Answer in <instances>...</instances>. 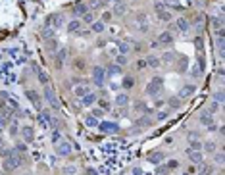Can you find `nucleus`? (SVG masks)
Returning <instances> with one entry per match:
<instances>
[{
	"mask_svg": "<svg viewBox=\"0 0 225 175\" xmlns=\"http://www.w3.org/2000/svg\"><path fill=\"white\" fill-rule=\"evenodd\" d=\"M162 85H163V79L162 77H152V81L146 85V94L148 96H158L162 90Z\"/></svg>",
	"mask_w": 225,
	"mask_h": 175,
	"instance_id": "1",
	"label": "nucleus"
},
{
	"mask_svg": "<svg viewBox=\"0 0 225 175\" xmlns=\"http://www.w3.org/2000/svg\"><path fill=\"white\" fill-rule=\"evenodd\" d=\"M62 25H64V17H62V14H50V16H46L44 27L58 29V27H62Z\"/></svg>",
	"mask_w": 225,
	"mask_h": 175,
	"instance_id": "2",
	"label": "nucleus"
},
{
	"mask_svg": "<svg viewBox=\"0 0 225 175\" xmlns=\"http://www.w3.org/2000/svg\"><path fill=\"white\" fill-rule=\"evenodd\" d=\"M44 98H46V102L54 108V110H58V106H60V104H58L56 94H54V89H52L50 85H46V87H44Z\"/></svg>",
	"mask_w": 225,
	"mask_h": 175,
	"instance_id": "3",
	"label": "nucleus"
},
{
	"mask_svg": "<svg viewBox=\"0 0 225 175\" xmlns=\"http://www.w3.org/2000/svg\"><path fill=\"white\" fill-rule=\"evenodd\" d=\"M71 152H73V146H71L69 142H56V154L62 156V158H65V156H69Z\"/></svg>",
	"mask_w": 225,
	"mask_h": 175,
	"instance_id": "4",
	"label": "nucleus"
},
{
	"mask_svg": "<svg viewBox=\"0 0 225 175\" xmlns=\"http://www.w3.org/2000/svg\"><path fill=\"white\" fill-rule=\"evenodd\" d=\"M98 129L102 133H118L119 131V125L114 123V121H102V123H98Z\"/></svg>",
	"mask_w": 225,
	"mask_h": 175,
	"instance_id": "5",
	"label": "nucleus"
},
{
	"mask_svg": "<svg viewBox=\"0 0 225 175\" xmlns=\"http://www.w3.org/2000/svg\"><path fill=\"white\" fill-rule=\"evenodd\" d=\"M104 73H106V69L104 68H94L93 69V77H94V83L98 87L104 85Z\"/></svg>",
	"mask_w": 225,
	"mask_h": 175,
	"instance_id": "6",
	"label": "nucleus"
},
{
	"mask_svg": "<svg viewBox=\"0 0 225 175\" xmlns=\"http://www.w3.org/2000/svg\"><path fill=\"white\" fill-rule=\"evenodd\" d=\"M17 164H19V160L16 158V154H14V156H8L6 162H4V170H6V171H14L16 167H17Z\"/></svg>",
	"mask_w": 225,
	"mask_h": 175,
	"instance_id": "7",
	"label": "nucleus"
},
{
	"mask_svg": "<svg viewBox=\"0 0 225 175\" xmlns=\"http://www.w3.org/2000/svg\"><path fill=\"white\" fill-rule=\"evenodd\" d=\"M163 158H166V154H163L162 150H156L154 154H148V162H150L152 166H158V164H160V162H162Z\"/></svg>",
	"mask_w": 225,
	"mask_h": 175,
	"instance_id": "8",
	"label": "nucleus"
},
{
	"mask_svg": "<svg viewBox=\"0 0 225 175\" xmlns=\"http://www.w3.org/2000/svg\"><path fill=\"white\" fill-rule=\"evenodd\" d=\"M87 12H90V10H89V6L85 4V2H77V4H73V14H75V16H85Z\"/></svg>",
	"mask_w": 225,
	"mask_h": 175,
	"instance_id": "9",
	"label": "nucleus"
},
{
	"mask_svg": "<svg viewBox=\"0 0 225 175\" xmlns=\"http://www.w3.org/2000/svg\"><path fill=\"white\" fill-rule=\"evenodd\" d=\"M25 94H27V98L33 102V106H35V108H40V96H39L37 90H27Z\"/></svg>",
	"mask_w": 225,
	"mask_h": 175,
	"instance_id": "10",
	"label": "nucleus"
},
{
	"mask_svg": "<svg viewBox=\"0 0 225 175\" xmlns=\"http://www.w3.org/2000/svg\"><path fill=\"white\" fill-rule=\"evenodd\" d=\"M200 121H202L204 125H208L210 129H214V117L210 116V112H204L202 116H200Z\"/></svg>",
	"mask_w": 225,
	"mask_h": 175,
	"instance_id": "11",
	"label": "nucleus"
},
{
	"mask_svg": "<svg viewBox=\"0 0 225 175\" xmlns=\"http://www.w3.org/2000/svg\"><path fill=\"white\" fill-rule=\"evenodd\" d=\"M33 133H35V131H33V127H21V137L25 138L27 142H31L33 138H35V135H33Z\"/></svg>",
	"mask_w": 225,
	"mask_h": 175,
	"instance_id": "12",
	"label": "nucleus"
},
{
	"mask_svg": "<svg viewBox=\"0 0 225 175\" xmlns=\"http://www.w3.org/2000/svg\"><path fill=\"white\" fill-rule=\"evenodd\" d=\"M175 27H177L181 33H185V31H188V21L185 17H179V19H175Z\"/></svg>",
	"mask_w": 225,
	"mask_h": 175,
	"instance_id": "13",
	"label": "nucleus"
},
{
	"mask_svg": "<svg viewBox=\"0 0 225 175\" xmlns=\"http://www.w3.org/2000/svg\"><path fill=\"white\" fill-rule=\"evenodd\" d=\"M194 90H196V87H194V85H185V87H183V90L179 93V98H185V96H191V94L194 93Z\"/></svg>",
	"mask_w": 225,
	"mask_h": 175,
	"instance_id": "14",
	"label": "nucleus"
},
{
	"mask_svg": "<svg viewBox=\"0 0 225 175\" xmlns=\"http://www.w3.org/2000/svg\"><path fill=\"white\" fill-rule=\"evenodd\" d=\"M81 100H83V104H85V106H94V102H96V94L89 93V94H85Z\"/></svg>",
	"mask_w": 225,
	"mask_h": 175,
	"instance_id": "15",
	"label": "nucleus"
},
{
	"mask_svg": "<svg viewBox=\"0 0 225 175\" xmlns=\"http://www.w3.org/2000/svg\"><path fill=\"white\" fill-rule=\"evenodd\" d=\"M212 173H214V166H210V164H200L198 175H212Z\"/></svg>",
	"mask_w": 225,
	"mask_h": 175,
	"instance_id": "16",
	"label": "nucleus"
},
{
	"mask_svg": "<svg viewBox=\"0 0 225 175\" xmlns=\"http://www.w3.org/2000/svg\"><path fill=\"white\" fill-rule=\"evenodd\" d=\"M79 29H81V21H79V19H73V21L68 23V31L69 33H77Z\"/></svg>",
	"mask_w": 225,
	"mask_h": 175,
	"instance_id": "17",
	"label": "nucleus"
},
{
	"mask_svg": "<svg viewBox=\"0 0 225 175\" xmlns=\"http://www.w3.org/2000/svg\"><path fill=\"white\" fill-rule=\"evenodd\" d=\"M115 104H118V106H127V104H129V96H127V94H118V96H115Z\"/></svg>",
	"mask_w": 225,
	"mask_h": 175,
	"instance_id": "18",
	"label": "nucleus"
},
{
	"mask_svg": "<svg viewBox=\"0 0 225 175\" xmlns=\"http://www.w3.org/2000/svg\"><path fill=\"white\" fill-rule=\"evenodd\" d=\"M187 154H188V158H191L194 164H202V154H200V152H192V150H188Z\"/></svg>",
	"mask_w": 225,
	"mask_h": 175,
	"instance_id": "19",
	"label": "nucleus"
},
{
	"mask_svg": "<svg viewBox=\"0 0 225 175\" xmlns=\"http://www.w3.org/2000/svg\"><path fill=\"white\" fill-rule=\"evenodd\" d=\"M158 43H163V44H171V43H173V37H171V33H162V35H160V39H158Z\"/></svg>",
	"mask_w": 225,
	"mask_h": 175,
	"instance_id": "20",
	"label": "nucleus"
},
{
	"mask_svg": "<svg viewBox=\"0 0 225 175\" xmlns=\"http://www.w3.org/2000/svg\"><path fill=\"white\" fill-rule=\"evenodd\" d=\"M65 56H68V48H60L58 54H56V58H58V65H62V62L65 60Z\"/></svg>",
	"mask_w": 225,
	"mask_h": 175,
	"instance_id": "21",
	"label": "nucleus"
},
{
	"mask_svg": "<svg viewBox=\"0 0 225 175\" xmlns=\"http://www.w3.org/2000/svg\"><path fill=\"white\" fill-rule=\"evenodd\" d=\"M90 25H93V31L94 33H102V31H104V21H93V23H90Z\"/></svg>",
	"mask_w": 225,
	"mask_h": 175,
	"instance_id": "22",
	"label": "nucleus"
},
{
	"mask_svg": "<svg viewBox=\"0 0 225 175\" xmlns=\"http://www.w3.org/2000/svg\"><path fill=\"white\" fill-rule=\"evenodd\" d=\"M89 93H90V89H89L87 85H81V87H77V89H75V94H77V96H81V98H83L85 94H89Z\"/></svg>",
	"mask_w": 225,
	"mask_h": 175,
	"instance_id": "23",
	"label": "nucleus"
},
{
	"mask_svg": "<svg viewBox=\"0 0 225 175\" xmlns=\"http://www.w3.org/2000/svg\"><path fill=\"white\" fill-rule=\"evenodd\" d=\"M144 62H146L150 68H158V65H160V60H158L156 56H148L146 60H144Z\"/></svg>",
	"mask_w": 225,
	"mask_h": 175,
	"instance_id": "24",
	"label": "nucleus"
},
{
	"mask_svg": "<svg viewBox=\"0 0 225 175\" xmlns=\"http://www.w3.org/2000/svg\"><path fill=\"white\" fill-rule=\"evenodd\" d=\"M202 148L206 150V152H212V154H214V152H216V144H214V142H212V141H208V142H204V144H202Z\"/></svg>",
	"mask_w": 225,
	"mask_h": 175,
	"instance_id": "25",
	"label": "nucleus"
},
{
	"mask_svg": "<svg viewBox=\"0 0 225 175\" xmlns=\"http://www.w3.org/2000/svg\"><path fill=\"white\" fill-rule=\"evenodd\" d=\"M106 71H108L110 75H118V73H121V68H119L118 64H114V65H110V68H108Z\"/></svg>",
	"mask_w": 225,
	"mask_h": 175,
	"instance_id": "26",
	"label": "nucleus"
},
{
	"mask_svg": "<svg viewBox=\"0 0 225 175\" xmlns=\"http://www.w3.org/2000/svg\"><path fill=\"white\" fill-rule=\"evenodd\" d=\"M166 167H167L169 171H173V170H177V167H179V162L177 160H169L167 164H166Z\"/></svg>",
	"mask_w": 225,
	"mask_h": 175,
	"instance_id": "27",
	"label": "nucleus"
},
{
	"mask_svg": "<svg viewBox=\"0 0 225 175\" xmlns=\"http://www.w3.org/2000/svg\"><path fill=\"white\" fill-rule=\"evenodd\" d=\"M158 17H160V19H166V21H169V19H171V16H169V12H166V10L158 12Z\"/></svg>",
	"mask_w": 225,
	"mask_h": 175,
	"instance_id": "28",
	"label": "nucleus"
},
{
	"mask_svg": "<svg viewBox=\"0 0 225 175\" xmlns=\"http://www.w3.org/2000/svg\"><path fill=\"white\" fill-rule=\"evenodd\" d=\"M118 48H119L121 54H127V52H129V44H127V43H118Z\"/></svg>",
	"mask_w": 225,
	"mask_h": 175,
	"instance_id": "29",
	"label": "nucleus"
},
{
	"mask_svg": "<svg viewBox=\"0 0 225 175\" xmlns=\"http://www.w3.org/2000/svg\"><path fill=\"white\" fill-rule=\"evenodd\" d=\"M123 12H125V4H118V6L114 8V14H115V16H121Z\"/></svg>",
	"mask_w": 225,
	"mask_h": 175,
	"instance_id": "30",
	"label": "nucleus"
},
{
	"mask_svg": "<svg viewBox=\"0 0 225 175\" xmlns=\"http://www.w3.org/2000/svg\"><path fill=\"white\" fill-rule=\"evenodd\" d=\"M115 64H118V65H125V64H127V58H125V54H119V56L115 58Z\"/></svg>",
	"mask_w": 225,
	"mask_h": 175,
	"instance_id": "31",
	"label": "nucleus"
},
{
	"mask_svg": "<svg viewBox=\"0 0 225 175\" xmlns=\"http://www.w3.org/2000/svg\"><path fill=\"white\" fill-rule=\"evenodd\" d=\"M191 150H202V142H198V141H191Z\"/></svg>",
	"mask_w": 225,
	"mask_h": 175,
	"instance_id": "32",
	"label": "nucleus"
},
{
	"mask_svg": "<svg viewBox=\"0 0 225 175\" xmlns=\"http://www.w3.org/2000/svg\"><path fill=\"white\" fill-rule=\"evenodd\" d=\"M83 21H85V23H93V21H94V16L90 14V12H87V14L83 16Z\"/></svg>",
	"mask_w": 225,
	"mask_h": 175,
	"instance_id": "33",
	"label": "nucleus"
},
{
	"mask_svg": "<svg viewBox=\"0 0 225 175\" xmlns=\"http://www.w3.org/2000/svg\"><path fill=\"white\" fill-rule=\"evenodd\" d=\"M169 104H171L173 110H177V108H181V100L179 98H171V100H169Z\"/></svg>",
	"mask_w": 225,
	"mask_h": 175,
	"instance_id": "34",
	"label": "nucleus"
},
{
	"mask_svg": "<svg viewBox=\"0 0 225 175\" xmlns=\"http://www.w3.org/2000/svg\"><path fill=\"white\" fill-rule=\"evenodd\" d=\"M100 6H102V0H90V2H89V10L90 8H100Z\"/></svg>",
	"mask_w": 225,
	"mask_h": 175,
	"instance_id": "35",
	"label": "nucleus"
},
{
	"mask_svg": "<svg viewBox=\"0 0 225 175\" xmlns=\"http://www.w3.org/2000/svg\"><path fill=\"white\" fill-rule=\"evenodd\" d=\"M133 85H135V81H133V79H131V77H127V79L123 81V89H131Z\"/></svg>",
	"mask_w": 225,
	"mask_h": 175,
	"instance_id": "36",
	"label": "nucleus"
},
{
	"mask_svg": "<svg viewBox=\"0 0 225 175\" xmlns=\"http://www.w3.org/2000/svg\"><path fill=\"white\" fill-rule=\"evenodd\" d=\"M85 121H87V125H90V127H94V125H98V123H96V117H94V116H89L87 119H85Z\"/></svg>",
	"mask_w": 225,
	"mask_h": 175,
	"instance_id": "37",
	"label": "nucleus"
},
{
	"mask_svg": "<svg viewBox=\"0 0 225 175\" xmlns=\"http://www.w3.org/2000/svg\"><path fill=\"white\" fill-rule=\"evenodd\" d=\"M171 60H173V54L171 52H167V54H163V56H162V62H171Z\"/></svg>",
	"mask_w": 225,
	"mask_h": 175,
	"instance_id": "38",
	"label": "nucleus"
},
{
	"mask_svg": "<svg viewBox=\"0 0 225 175\" xmlns=\"http://www.w3.org/2000/svg\"><path fill=\"white\" fill-rule=\"evenodd\" d=\"M52 141H54V144L62 141V135H60V131H54V135H52Z\"/></svg>",
	"mask_w": 225,
	"mask_h": 175,
	"instance_id": "39",
	"label": "nucleus"
},
{
	"mask_svg": "<svg viewBox=\"0 0 225 175\" xmlns=\"http://www.w3.org/2000/svg\"><path fill=\"white\" fill-rule=\"evenodd\" d=\"M100 108H102V110H110V102H106V100H100Z\"/></svg>",
	"mask_w": 225,
	"mask_h": 175,
	"instance_id": "40",
	"label": "nucleus"
},
{
	"mask_svg": "<svg viewBox=\"0 0 225 175\" xmlns=\"http://www.w3.org/2000/svg\"><path fill=\"white\" fill-rule=\"evenodd\" d=\"M42 37H52V31H50V29H48V27H44V29H42Z\"/></svg>",
	"mask_w": 225,
	"mask_h": 175,
	"instance_id": "41",
	"label": "nucleus"
},
{
	"mask_svg": "<svg viewBox=\"0 0 225 175\" xmlns=\"http://www.w3.org/2000/svg\"><path fill=\"white\" fill-rule=\"evenodd\" d=\"M110 19H112V14H110V12L102 14V21H104V23H106V21H110Z\"/></svg>",
	"mask_w": 225,
	"mask_h": 175,
	"instance_id": "42",
	"label": "nucleus"
},
{
	"mask_svg": "<svg viewBox=\"0 0 225 175\" xmlns=\"http://www.w3.org/2000/svg\"><path fill=\"white\" fill-rule=\"evenodd\" d=\"M93 116L94 117H102L104 116V110H93Z\"/></svg>",
	"mask_w": 225,
	"mask_h": 175,
	"instance_id": "43",
	"label": "nucleus"
},
{
	"mask_svg": "<svg viewBox=\"0 0 225 175\" xmlns=\"http://www.w3.org/2000/svg\"><path fill=\"white\" fill-rule=\"evenodd\" d=\"M217 108H220V106H217L216 102H212V106H210V114H214V112L217 110Z\"/></svg>",
	"mask_w": 225,
	"mask_h": 175,
	"instance_id": "44",
	"label": "nucleus"
},
{
	"mask_svg": "<svg viewBox=\"0 0 225 175\" xmlns=\"http://www.w3.org/2000/svg\"><path fill=\"white\" fill-rule=\"evenodd\" d=\"M158 119H167V112H160L158 114Z\"/></svg>",
	"mask_w": 225,
	"mask_h": 175,
	"instance_id": "45",
	"label": "nucleus"
},
{
	"mask_svg": "<svg viewBox=\"0 0 225 175\" xmlns=\"http://www.w3.org/2000/svg\"><path fill=\"white\" fill-rule=\"evenodd\" d=\"M133 175H142V170L141 167H133Z\"/></svg>",
	"mask_w": 225,
	"mask_h": 175,
	"instance_id": "46",
	"label": "nucleus"
},
{
	"mask_svg": "<svg viewBox=\"0 0 225 175\" xmlns=\"http://www.w3.org/2000/svg\"><path fill=\"white\" fill-rule=\"evenodd\" d=\"M25 144H17V146H16V150H19V152H25Z\"/></svg>",
	"mask_w": 225,
	"mask_h": 175,
	"instance_id": "47",
	"label": "nucleus"
},
{
	"mask_svg": "<svg viewBox=\"0 0 225 175\" xmlns=\"http://www.w3.org/2000/svg\"><path fill=\"white\" fill-rule=\"evenodd\" d=\"M10 133H12V135H16V133H17V125H16V123L10 127Z\"/></svg>",
	"mask_w": 225,
	"mask_h": 175,
	"instance_id": "48",
	"label": "nucleus"
},
{
	"mask_svg": "<svg viewBox=\"0 0 225 175\" xmlns=\"http://www.w3.org/2000/svg\"><path fill=\"white\" fill-rule=\"evenodd\" d=\"M87 175H96V171L94 170H87Z\"/></svg>",
	"mask_w": 225,
	"mask_h": 175,
	"instance_id": "49",
	"label": "nucleus"
},
{
	"mask_svg": "<svg viewBox=\"0 0 225 175\" xmlns=\"http://www.w3.org/2000/svg\"><path fill=\"white\" fill-rule=\"evenodd\" d=\"M4 146V141H2V138H0V148H2Z\"/></svg>",
	"mask_w": 225,
	"mask_h": 175,
	"instance_id": "50",
	"label": "nucleus"
}]
</instances>
